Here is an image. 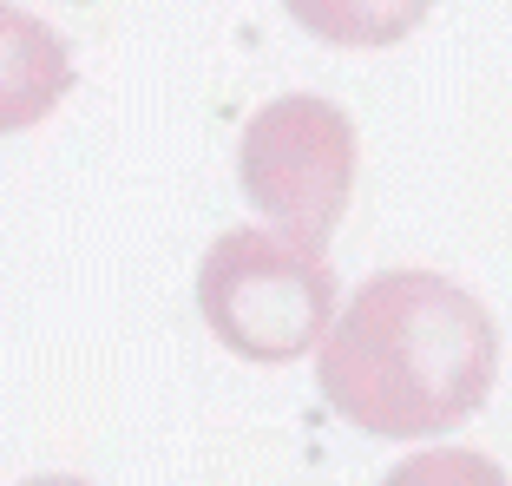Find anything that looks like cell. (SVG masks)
<instances>
[{
	"mask_svg": "<svg viewBox=\"0 0 512 486\" xmlns=\"http://www.w3.org/2000/svg\"><path fill=\"white\" fill-rule=\"evenodd\" d=\"M499 375L493 309L434 270L368 276L316 349V388L375 441H427L486 408Z\"/></svg>",
	"mask_w": 512,
	"mask_h": 486,
	"instance_id": "obj_1",
	"label": "cell"
},
{
	"mask_svg": "<svg viewBox=\"0 0 512 486\" xmlns=\"http://www.w3.org/2000/svg\"><path fill=\"white\" fill-rule=\"evenodd\" d=\"M342 283L316 243H289L263 224H237L197 263V316L237 362L283 368L322 349Z\"/></svg>",
	"mask_w": 512,
	"mask_h": 486,
	"instance_id": "obj_2",
	"label": "cell"
},
{
	"mask_svg": "<svg viewBox=\"0 0 512 486\" xmlns=\"http://www.w3.org/2000/svg\"><path fill=\"white\" fill-rule=\"evenodd\" d=\"M355 165H362L355 119H348L335 99H316V92H283V99H270V106L243 125V145H237L243 204H250L276 237L316 243V250L348 217Z\"/></svg>",
	"mask_w": 512,
	"mask_h": 486,
	"instance_id": "obj_3",
	"label": "cell"
},
{
	"mask_svg": "<svg viewBox=\"0 0 512 486\" xmlns=\"http://www.w3.org/2000/svg\"><path fill=\"white\" fill-rule=\"evenodd\" d=\"M66 92H73V46L40 14L0 0V138L53 119Z\"/></svg>",
	"mask_w": 512,
	"mask_h": 486,
	"instance_id": "obj_4",
	"label": "cell"
},
{
	"mask_svg": "<svg viewBox=\"0 0 512 486\" xmlns=\"http://www.w3.org/2000/svg\"><path fill=\"white\" fill-rule=\"evenodd\" d=\"M283 7L329 46H401L440 0H283Z\"/></svg>",
	"mask_w": 512,
	"mask_h": 486,
	"instance_id": "obj_5",
	"label": "cell"
},
{
	"mask_svg": "<svg viewBox=\"0 0 512 486\" xmlns=\"http://www.w3.org/2000/svg\"><path fill=\"white\" fill-rule=\"evenodd\" d=\"M381 486H506V473L473 447H427V454H407Z\"/></svg>",
	"mask_w": 512,
	"mask_h": 486,
	"instance_id": "obj_6",
	"label": "cell"
},
{
	"mask_svg": "<svg viewBox=\"0 0 512 486\" xmlns=\"http://www.w3.org/2000/svg\"><path fill=\"white\" fill-rule=\"evenodd\" d=\"M20 486H92V480H79V473H33V480H20Z\"/></svg>",
	"mask_w": 512,
	"mask_h": 486,
	"instance_id": "obj_7",
	"label": "cell"
}]
</instances>
